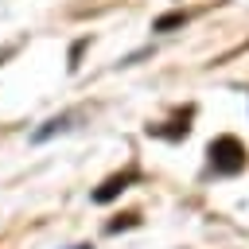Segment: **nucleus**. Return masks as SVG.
Instances as JSON below:
<instances>
[{
    "label": "nucleus",
    "instance_id": "nucleus-5",
    "mask_svg": "<svg viewBox=\"0 0 249 249\" xmlns=\"http://www.w3.org/2000/svg\"><path fill=\"white\" fill-rule=\"evenodd\" d=\"M136 222H140V214H124L121 222H109L105 230H109V233H117V230H124V226H136Z\"/></svg>",
    "mask_w": 249,
    "mask_h": 249
},
{
    "label": "nucleus",
    "instance_id": "nucleus-2",
    "mask_svg": "<svg viewBox=\"0 0 249 249\" xmlns=\"http://www.w3.org/2000/svg\"><path fill=\"white\" fill-rule=\"evenodd\" d=\"M140 179V171L136 167H128V171H121V175H109L97 191H93V202H109V198H117L121 191H128V183H136Z\"/></svg>",
    "mask_w": 249,
    "mask_h": 249
},
{
    "label": "nucleus",
    "instance_id": "nucleus-3",
    "mask_svg": "<svg viewBox=\"0 0 249 249\" xmlns=\"http://www.w3.org/2000/svg\"><path fill=\"white\" fill-rule=\"evenodd\" d=\"M191 19V12H167V16H160L156 23H152V31H175V27H183Z\"/></svg>",
    "mask_w": 249,
    "mask_h": 249
},
{
    "label": "nucleus",
    "instance_id": "nucleus-4",
    "mask_svg": "<svg viewBox=\"0 0 249 249\" xmlns=\"http://www.w3.org/2000/svg\"><path fill=\"white\" fill-rule=\"evenodd\" d=\"M62 128H70V113H62V117L47 121V128H39V132H35V140H47V136H54V132H62Z\"/></svg>",
    "mask_w": 249,
    "mask_h": 249
},
{
    "label": "nucleus",
    "instance_id": "nucleus-1",
    "mask_svg": "<svg viewBox=\"0 0 249 249\" xmlns=\"http://www.w3.org/2000/svg\"><path fill=\"white\" fill-rule=\"evenodd\" d=\"M206 156H210V167L218 175H237L245 167V144L237 136H230V132L226 136H214L210 148H206Z\"/></svg>",
    "mask_w": 249,
    "mask_h": 249
},
{
    "label": "nucleus",
    "instance_id": "nucleus-6",
    "mask_svg": "<svg viewBox=\"0 0 249 249\" xmlns=\"http://www.w3.org/2000/svg\"><path fill=\"white\" fill-rule=\"evenodd\" d=\"M74 249H93V245H74Z\"/></svg>",
    "mask_w": 249,
    "mask_h": 249
}]
</instances>
